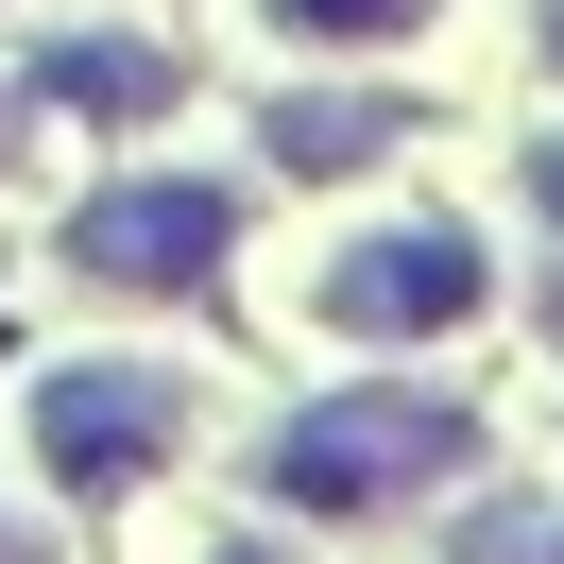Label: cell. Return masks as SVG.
Segmentation results:
<instances>
[{"instance_id": "cell-6", "label": "cell", "mask_w": 564, "mask_h": 564, "mask_svg": "<svg viewBox=\"0 0 564 564\" xmlns=\"http://www.w3.org/2000/svg\"><path fill=\"white\" fill-rule=\"evenodd\" d=\"M377 138H393V104H291V120H274L291 172H343V154H377Z\"/></svg>"}, {"instance_id": "cell-3", "label": "cell", "mask_w": 564, "mask_h": 564, "mask_svg": "<svg viewBox=\"0 0 564 564\" xmlns=\"http://www.w3.org/2000/svg\"><path fill=\"white\" fill-rule=\"evenodd\" d=\"M479 308V240L462 223H393V240H343L325 257V325L343 343H427V325Z\"/></svg>"}, {"instance_id": "cell-5", "label": "cell", "mask_w": 564, "mask_h": 564, "mask_svg": "<svg viewBox=\"0 0 564 564\" xmlns=\"http://www.w3.org/2000/svg\"><path fill=\"white\" fill-rule=\"evenodd\" d=\"M35 86H52L69 120H154V104H172V52H154V35H52Z\"/></svg>"}, {"instance_id": "cell-8", "label": "cell", "mask_w": 564, "mask_h": 564, "mask_svg": "<svg viewBox=\"0 0 564 564\" xmlns=\"http://www.w3.org/2000/svg\"><path fill=\"white\" fill-rule=\"evenodd\" d=\"M530 206H564V154H530Z\"/></svg>"}, {"instance_id": "cell-10", "label": "cell", "mask_w": 564, "mask_h": 564, "mask_svg": "<svg viewBox=\"0 0 564 564\" xmlns=\"http://www.w3.org/2000/svg\"><path fill=\"white\" fill-rule=\"evenodd\" d=\"M240 564H257V547H240Z\"/></svg>"}, {"instance_id": "cell-4", "label": "cell", "mask_w": 564, "mask_h": 564, "mask_svg": "<svg viewBox=\"0 0 564 564\" xmlns=\"http://www.w3.org/2000/svg\"><path fill=\"white\" fill-rule=\"evenodd\" d=\"M172 377H138V359H86V377H52L35 393V462L69 496H120V479H154V462H172Z\"/></svg>"}, {"instance_id": "cell-1", "label": "cell", "mask_w": 564, "mask_h": 564, "mask_svg": "<svg viewBox=\"0 0 564 564\" xmlns=\"http://www.w3.org/2000/svg\"><path fill=\"white\" fill-rule=\"evenodd\" d=\"M445 462H462V411H445V393H343V411L274 427V496H291V513H377V496L445 479Z\"/></svg>"}, {"instance_id": "cell-7", "label": "cell", "mask_w": 564, "mask_h": 564, "mask_svg": "<svg viewBox=\"0 0 564 564\" xmlns=\"http://www.w3.org/2000/svg\"><path fill=\"white\" fill-rule=\"evenodd\" d=\"M291 35H427V0H274Z\"/></svg>"}, {"instance_id": "cell-2", "label": "cell", "mask_w": 564, "mask_h": 564, "mask_svg": "<svg viewBox=\"0 0 564 564\" xmlns=\"http://www.w3.org/2000/svg\"><path fill=\"white\" fill-rule=\"evenodd\" d=\"M223 257H240V206L188 188V172L86 188V223H69V274H86V291H206Z\"/></svg>"}, {"instance_id": "cell-9", "label": "cell", "mask_w": 564, "mask_h": 564, "mask_svg": "<svg viewBox=\"0 0 564 564\" xmlns=\"http://www.w3.org/2000/svg\"><path fill=\"white\" fill-rule=\"evenodd\" d=\"M547 52H564V0H547Z\"/></svg>"}]
</instances>
